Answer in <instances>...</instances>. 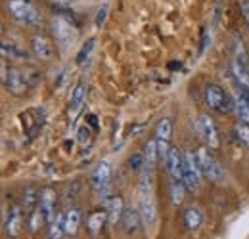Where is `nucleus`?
<instances>
[{"label":"nucleus","instance_id":"obj_1","mask_svg":"<svg viewBox=\"0 0 249 239\" xmlns=\"http://www.w3.org/2000/svg\"><path fill=\"white\" fill-rule=\"evenodd\" d=\"M203 98L209 109H213L218 115H228L234 111V98L218 85H207L203 90Z\"/></svg>","mask_w":249,"mask_h":239},{"label":"nucleus","instance_id":"obj_2","mask_svg":"<svg viewBox=\"0 0 249 239\" xmlns=\"http://www.w3.org/2000/svg\"><path fill=\"white\" fill-rule=\"evenodd\" d=\"M196 157H197V163H199L203 178H207L213 184H222L224 182V176H226L224 167L218 163V159L207 148H199L196 151Z\"/></svg>","mask_w":249,"mask_h":239},{"label":"nucleus","instance_id":"obj_3","mask_svg":"<svg viewBox=\"0 0 249 239\" xmlns=\"http://www.w3.org/2000/svg\"><path fill=\"white\" fill-rule=\"evenodd\" d=\"M90 186L94 191H98V195L107 203L113 195H109L111 191V165L109 161H102L94 167L92 174H90Z\"/></svg>","mask_w":249,"mask_h":239},{"label":"nucleus","instance_id":"obj_4","mask_svg":"<svg viewBox=\"0 0 249 239\" xmlns=\"http://www.w3.org/2000/svg\"><path fill=\"white\" fill-rule=\"evenodd\" d=\"M52 34H54L58 46L62 48L63 52H67V50H71V46L77 42L79 31H77V27H75L69 19L58 16V17L52 19Z\"/></svg>","mask_w":249,"mask_h":239},{"label":"nucleus","instance_id":"obj_5","mask_svg":"<svg viewBox=\"0 0 249 239\" xmlns=\"http://www.w3.org/2000/svg\"><path fill=\"white\" fill-rule=\"evenodd\" d=\"M8 12L12 14V17L19 23H25V25H31V27H36L42 17L40 14L36 12V8L33 6L29 0H8Z\"/></svg>","mask_w":249,"mask_h":239},{"label":"nucleus","instance_id":"obj_6","mask_svg":"<svg viewBox=\"0 0 249 239\" xmlns=\"http://www.w3.org/2000/svg\"><path fill=\"white\" fill-rule=\"evenodd\" d=\"M182 159H184V172H182V184L186 188V191H196L199 182L203 178L201 174V169H199V163H197V157H196V151L184 150L182 151Z\"/></svg>","mask_w":249,"mask_h":239},{"label":"nucleus","instance_id":"obj_7","mask_svg":"<svg viewBox=\"0 0 249 239\" xmlns=\"http://www.w3.org/2000/svg\"><path fill=\"white\" fill-rule=\"evenodd\" d=\"M2 79H4V86L10 94L14 96H23L25 90L29 88V75L21 69H16L12 67L10 71L6 69L4 65V73H2Z\"/></svg>","mask_w":249,"mask_h":239},{"label":"nucleus","instance_id":"obj_8","mask_svg":"<svg viewBox=\"0 0 249 239\" xmlns=\"http://www.w3.org/2000/svg\"><path fill=\"white\" fill-rule=\"evenodd\" d=\"M171 138H173V122L169 117H163L156 124V142H157V151H159V159L165 161L169 151L173 148L171 144Z\"/></svg>","mask_w":249,"mask_h":239},{"label":"nucleus","instance_id":"obj_9","mask_svg":"<svg viewBox=\"0 0 249 239\" xmlns=\"http://www.w3.org/2000/svg\"><path fill=\"white\" fill-rule=\"evenodd\" d=\"M197 128L201 132V138L209 150H218L220 148V134H218L217 122L209 115H199L197 119Z\"/></svg>","mask_w":249,"mask_h":239},{"label":"nucleus","instance_id":"obj_10","mask_svg":"<svg viewBox=\"0 0 249 239\" xmlns=\"http://www.w3.org/2000/svg\"><path fill=\"white\" fill-rule=\"evenodd\" d=\"M119 226H121V230L124 232V236H128V238L138 236V234L142 232V226H144L142 216H140V210L134 209V207H130V205H126Z\"/></svg>","mask_w":249,"mask_h":239},{"label":"nucleus","instance_id":"obj_11","mask_svg":"<svg viewBox=\"0 0 249 239\" xmlns=\"http://www.w3.org/2000/svg\"><path fill=\"white\" fill-rule=\"evenodd\" d=\"M165 163V171L169 174L171 180H182V172H184V159H182V151L178 150L177 146H173Z\"/></svg>","mask_w":249,"mask_h":239},{"label":"nucleus","instance_id":"obj_12","mask_svg":"<svg viewBox=\"0 0 249 239\" xmlns=\"http://www.w3.org/2000/svg\"><path fill=\"white\" fill-rule=\"evenodd\" d=\"M38 209L42 210L46 224H50V222L58 216V212H56V191H54L52 188H44V189H40Z\"/></svg>","mask_w":249,"mask_h":239},{"label":"nucleus","instance_id":"obj_13","mask_svg":"<svg viewBox=\"0 0 249 239\" xmlns=\"http://www.w3.org/2000/svg\"><path fill=\"white\" fill-rule=\"evenodd\" d=\"M31 50L33 54L42 61H50L54 58V44L42 34H33L31 36Z\"/></svg>","mask_w":249,"mask_h":239},{"label":"nucleus","instance_id":"obj_14","mask_svg":"<svg viewBox=\"0 0 249 239\" xmlns=\"http://www.w3.org/2000/svg\"><path fill=\"white\" fill-rule=\"evenodd\" d=\"M21 224H23V209L21 207H12L6 220H4V232L8 238H18L21 232Z\"/></svg>","mask_w":249,"mask_h":239},{"label":"nucleus","instance_id":"obj_15","mask_svg":"<svg viewBox=\"0 0 249 239\" xmlns=\"http://www.w3.org/2000/svg\"><path fill=\"white\" fill-rule=\"evenodd\" d=\"M203 220H205V214L197 205H188L182 212V224L188 232H197L203 226Z\"/></svg>","mask_w":249,"mask_h":239},{"label":"nucleus","instance_id":"obj_16","mask_svg":"<svg viewBox=\"0 0 249 239\" xmlns=\"http://www.w3.org/2000/svg\"><path fill=\"white\" fill-rule=\"evenodd\" d=\"M124 201L121 195H113L107 203H106V212H107V224L109 226H117L121 224V218H123L124 212Z\"/></svg>","mask_w":249,"mask_h":239},{"label":"nucleus","instance_id":"obj_17","mask_svg":"<svg viewBox=\"0 0 249 239\" xmlns=\"http://www.w3.org/2000/svg\"><path fill=\"white\" fill-rule=\"evenodd\" d=\"M140 216H142V222L144 226H154L157 222V203L152 195L148 197H140Z\"/></svg>","mask_w":249,"mask_h":239},{"label":"nucleus","instance_id":"obj_18","mask_svg":"<svg viewBox=\"0 0 249 239\" xmlns=\"http://www.w3.org/2000/svg\"><path fill=\"white\" fill-rule=\"evenodd\" d=\"M63 220H65V236L75 238L77 232H79V226H81V210H79V207L67 209Z\"/></svg>","mask_w":249,"mask_h":239},{"label":"nucleus","instance_id":"obj_19","mask_svg":"<svg viewBox=\"0 0 249 239\" xmlns=\"http://www.w3.org/2000/svg\"><path fill=\"white\" fill-rule=\"evenodd\" d=\"M106 222H107V212L106 210H94V212H90V216L87 218V230L90 232L92 239L98 238V234L102 232Z\"/></svg>","mask_w":249,"mask_h":239},{"label":"nucleus","instance_id":"obj_20","mask_svg":"<svg viewBox=\"0 0 249 239\" xmlns=\"http://www.w3.org/2000/svg\"><path fill=\"white\" fill-rule=\"evenodd\" d=\"M38 201H40V191H36V188H25L23 195H21V209L27 214H31L33 210L38 209Z\"/></svg>","mask_w":249,"mask_h":239},{"label":"nucleus","instance_id":"obj_21","mask_svg":"<svg viewBox=\"0 0 249 239\" xmlns=\"http://www.w3.org/2000/svg\"><path fill=\"white\" fill-rule=\"evenodd\" d=\"M0 50H2V56L6 58V60H25L27 58V52L25 50H21L16 42H8V40H2V46H0Z\"/></svg>","mask_w":249,"mask_h":239},{"label":"nucleus","instance_id":"obj_22","mask_svg":"<svg viewBox=\"0 0 249 239\" xmlns=\"http://www.w3.org/2000/svg\"><path fill=\"white\" fill-rule=\"evenodd\" d=\"M144 157H146V169L148 171H154L157 165V159H159V151H157V142L156 138L154 140H148L144 144Z\"/></svg>","mask_w":249,"mask_h":239},{"label":"nucleus","instance_id":"obj_23","mask_svg":"<svg viewBox=\"0 0 249 239\" xmlns=\"http://www.w3.org/2000/svg\"><path fill=\"white\" fill-rule=\"evenodd\" d=\"M63 216H65V214H60V212H58V216H56L50 224H46V226H48V230H46L48 239H62L63 236H65V220H63Z\"/></svg>","mask_w":249,"mask_h":239},{"label":"nucleus","instance_id":"obj_24","mask_svg":"<svg viewBox=\"0 0 249 239\" xmlns=\"http://www.w3.org/2000/svg\"><path fill=\"white\" fill-rule=\"evenodd\" d=\"M152 191H154V171L146 169L138 180V193H140V197H148V195H152Z\"/></svg>","mask_w":249,"mask_h":239},{"label":"nucleus","instance_id":"obj_25","mask_svg":"<svg viewBox=\"0 0 249 239\" xmlns=\"http://www.w3.org/2000/svg\"><path fill=\"white\" fill-rule=\"evenodd\" d=\"M169 189H171V203H173V207H180L182 201H184V193H186V188H184L182 180H171Z\"/></svg>","mask_w":249,"mask_h":239},{"label":"nucleus","instance_id":"obj_26","mask_svg":"<svg viewBox=\"0 0 249 239\" xmlns=\"http://www.w3.org/2000/svg\"><path fill=\"white\" fill-rule=\"evenodd\" d=\"M85 100H87V86H85V83H79L71 92V111L77 113L83 107Z\"/></svg>","mask_w":249,"mask_h":239},{"label":"nucleus","instance_id":"obj_27","mask_svg":"<svg viewBox=\"0 0 249 239\" xmlns=\"http://www.w3.org/2000/svg\"><path fill=\"white\" fill-rule=\"evenodd\" d=\"M234 111H236V115H238L240 122L249 124V105L240 98V94L234 96Z\"/></svg>","mask_w":249,"mask_h":239},{"label":"nucleus","instance_id":"obj_28","mask_svg":"<svg viewBox=\"0 0 249 239\" xmlns=\"http://www.w3.org/2000/svg\"><path fill=\"white\" fill-rule=\"evenodd\" d=\"M46 224V220H44V214H42V210L36 209L33 210L31 214H29V222H27V228H29V232L31 234H36L42 226Z\"/></svg>","mask_w":249,"mask_h":239},{"label":"nucleus","instance_id":"obj_29","mask_svg":"<svg viewBox=\"0 0 249 239\" xmlns=\"http://www.w3.org/2000/svg\"><path fill=\"white\" fill-rule=\"evenodd\" d=\"M234 136L238 138V142H240L244 148L249 150V124L238 120V122L234 124Z\"/></svg>","mask_w":249,"mask_h":239},{"label":"nucleus","instance_id":"obj_30","mask_svg":"<svg viewBox=\"0 0 249 239\" xmlns=\"http://www.w3.org/2000/svg\"><path fill=\"white\" fill-rule=\"evenodd\" d=\"M128 167H130L132 172H140L142 174L146 171V157H144V153H132L128 157Z\"/></svg>","mask_w":249,"mask_h":239},{"label":"nucleus","instance_id":"obj_31","mask_svg":"<svg viewBox=\"0 0 249 239\" xmlns=\"http://www.w3.org/2000/svg\"><path fill=\"white\" fill-rule=\"evenodd\" d=\"M94 46H96V38H89L85 44H83V48L79 50V54H77V63H85V61L89 60V56L92 54Z\"/></svg>","mask_w":249,"mask_h":239},{"label":"nucleus","instance_id":"obj_32","mask_svg":"<svg viewBox=\"0 0 249 239\" xmlns=\"http://www.w3.org/2000/svg\"><path fill=\"white\" fill-rule=\"evenodd\" d=\"M107 10H109L107 4H102V6L98 8L96 17H94V25H96V27H102V25L106 23V19H107Z\"/></svg>","mask_w":249,"mask_h":239},{"label":"nucleus","instance_id":"obj_33","mask_svg":"<svg viewBox=\"0 0 249 239\" xmlns=\"http://www.w3.org/2000/svg\"><path fill=\"white\" fill-rule=\"evenodd\" d=\"M89 140H90V128L85 124V126L79 128V142H81V144H87Z\"/></svg>","mask_w":249,"mask_h":239},{"label":"nucleus","instance_id":"obj_34","mask_svg":"<svg viewBox=\"0 0 249 239\" xmlns=\"http://www.w3.org/2000/svg\"><path fill=\"white\" fill-rule=\"evenodd\" d=\"M240 10H242V16H244V19H246L249 29V0H242L240 2Z\"/></svg>","mask_w":249,"mask_h":239},{"label":"nucleus","instance_id":"obj_35","mask_svg":"<svg viewBox=\"0 0 249 239\" xmlns=\"http://www.w3.org/2000/svg\"><path fill=\"white\" fill-rule=\"evenodd\" d=\"M52 2H56V4H60V6H73V4H77L79 0H52Z\"/></svg>","mask_w":249,"mask_h":239}]
</instances>
